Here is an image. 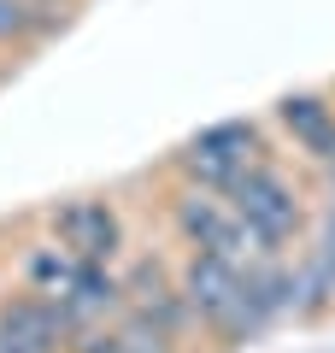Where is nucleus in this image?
<instances>
[{
    "instance_id": "f257e3e1",
    "label": "nucleus",
    "mask_w": 335,
    "mask_h": 353,
    "mask_svg": "<svg viewBox=\"0 0 335 353\" xmlns=\"http://www.w3.org/2000/svg\"><path fill=\"white\" fill-rule=\"evenodd\" d=\"M230 212H236L241 236H247V253H294L312 230V212H318V189L300 165H288L283 153L247 165V171L223 189Z\"/></svg>"
},
{
    "instance_id": "f03ea898",
    "label": "nucleus",
    "mask_w": 335,
    "mask_h": 353,
    "mask_svg": "<svg viewBox=\"0 0 335 353\" xmlns=\"http://www.w3.org/2000/svg\"><path fill=\"white\" fill-rule=\"evenodd\" d=\"M271 153H283V148H276V136H271L265 118H212V124H200L188 141L171 148L165 176H171V183H188V189L223 194L247 165L271 159Z\"/></svg>"
},
{
    "instance_id": "7ed1b4c3",
    "label": "nucleus",
    "mask_w": 335,
    "mask_h": 353,
    "mask_svg": "<svg viewBox=\"0 0 335 353\" xmlns=\"http://www.w3.org/2000/svg\"><path fill=\"white\" fill-rule=\"evenodd\" d=\"M176 289H183V306L194 318V336L212 341L218 353L230 347H247L253 330L247 312H241V259H223V253H194V248H176Z\"/></svg>"
},
{
    "instance_id": "20e7f679",
    "label": "nucleus",
    "mask_w": 335,
    "mask_h": 353,
    "mask_svg": "<svg viewBox=\"0 0 335 353\" xmlns=\"http://www.w3.org/2000/svg\"><path fill=\"white\" fill-rule=\"evenodd\" d=\"M118 283H124V312L153 324L171 347H194V318L183 306V289H176V265L171 253H124L118 259Z\"/></svg>"
},
{
    "instance_id": "39448f33",
    "label": "nucleus",
    "mask_w": 335,
    "mask_h": 353,
    "mask_svg": "<svg viewBox=\"0 0 335 353\" xmlns=\"http://www.w3.org/2000/svg\"><path fill=\"white\" fill-rule=\"evenodd\" d=\"M41 236L88 265H118L130 253V224L112 194H65V201H53L41 212Z\"/></svg>"
},
{
    "instance_id": "423d86ee",
    "label": "nucleus",
    "mask_w": 335,
    "mask_h": 353,
    "mask_svg": "<svg viewBox=\"0 0 335 353\" xmlns=\"http://www.w3.org/2000/svg\"><path fill=\"white\" fill-rule=\"evenodd\" d=\"M265 124H271L283 159L300 165L306 176L318 171V165L329 159V148H335V101H329V88H288V94H276L271 112H265Z\"/></svg>"
},
{
    "instance_id": "0eeeda50",
    "label": "nucleus",
    "mask_w": 335,
    "mask_h": 353,
    "mask_svg": "<svg viewBox=\"0 0 335 353\" xmlns=\"http://www.w3.org/2000/svg\"><path fill=\"white\" fill-rule=\"evenodd\" d=\"M165 230H171L176 248L194 253H223V259H247V236H241L230 201L212 189H188V183H171L165 189Z\"/></svg>"
},
{
    "instance_id": "6e6552de",
    "label": "nucleus",
    "mask_w": 335,
    "mask_h": 353,
    "mask_svg": "<svg viewBox=\"0 0 335 353\" xmlns=\"http://www.w3.org/2000/svg\"><path fill=\"white\" fill-rule=\"evenodd\" d=\"M77 336L83 330L65 318L59 301L24 289V283L0 294V347L6 353H71Z\"/></svg>"
},
{
    "instance_id": "1a4fd4ad",
    "label": "nucleus",
    "mask_w": 335,
    "mask_h": 353,
    "mask_svg": "<svg viewBox=\"0 0 335 353\" xmlns=\"http://www.w3.org/2000/svg\"><path fill=\"white\" fill-rule=\"evenodd\" d=\"M71 353H183V347H171V341H165L153 324H141V318L118 312V318H106V324L83 330V336L71 341Z\"/></svg>"
},
{
    "instance_id": "9d476101",
    "label": "nucleus",
    "mask_w": 335,
    "mask_h": 353,
    "mask_svg": "<svg viewBox=\"0 0 335 353\" xmlns=\"http://www.w3.org/2000/svg\"><path fill=\"white\" fill-rule=\"evenodd\" d=\"M59 30H65L59 18H48L41 6H30V0H0V59H18V53L53 41Z\"/></svg>"
},
{
    "instance_id": "9b49d317",
    "label": "nucleus",
    "mask_w": 335,
    "mask_h": 353,
    "mask_svg": "<svg viewBox=\"0 0 335 353\" xmlns=\"http://www.w3.org/2000/svg\"><path fill=\"white\" fill-rule=\"evenodd\" d=\"M300 253L318 265V277L335 289V201H318V212H312V230H306V241H300Z\"/></svg>"
},
{
    "instance_id": "f8f14e48",
    "label": "nucleus",
    "mask_w": 335,
    "mask_h": 353,
    "mask_svg": "<svg viewBox=\"0 0 335 353\" xmlns=\"http://www.w3.org/2000/svg\"><path fill=\"white\" fill-rule=\"evenodd\" d=\"M312 189H318V201H335V148H329V159L312 171Z\"/></svg>"
},
{
    "instance_id": "ddd939ff",
    "label": "nucleus",
    "mask_w": 335,
    "mask_h": 353,
    "mask_svg": "<svg viewBox=\"0 0 335 353\" xmlns=\"http://www.w3.org/2000/svg\"><path fill=\"white\" fill-rule=\"evenodd\" d=\"M30 6H41V12H48V18H59V24H71V18H77V6H83V0H30Z\"/></svg>"
},
{
    "instance_id": "4468645a",
    "label": "nucleus",
    "mask_w": 335,
    "mask_h": 353,
    "mask_svg": "<svg viewBox=\"0 0 335 353\" xmlns=\"http://www.w3.org/2000/svg\"><path fill=\"white\" fill-rule=\"evenodd\" d=\"M323 88H329V101H335V83H323Z\"/></svg>"
},
{
    "instance_id": "2eb2a0df",
    "label": "nucleus",
    "mask_w": 335,
    "mask_h": 353,
    "mask_svg": "<svg viewBox=\"0 0 335 353\" xmlns=\"http://www.w3.org/2000/svg\"><path fill=\"white\" fill-rule=\"evenodd\" d=\"M0 77H6V59H0Z\"/></svg>"
}]
</instances>
